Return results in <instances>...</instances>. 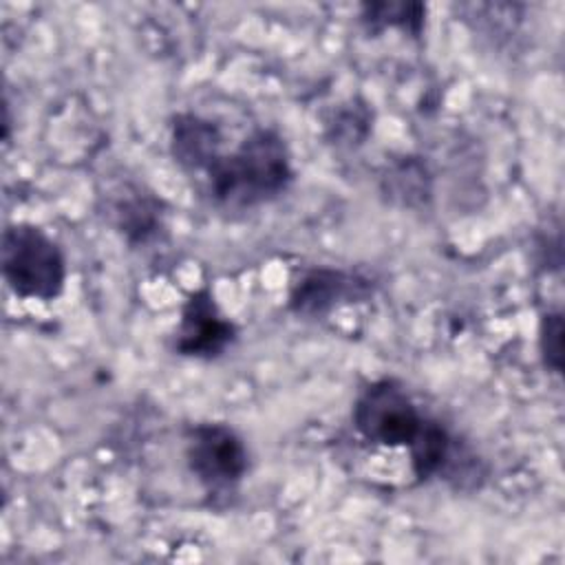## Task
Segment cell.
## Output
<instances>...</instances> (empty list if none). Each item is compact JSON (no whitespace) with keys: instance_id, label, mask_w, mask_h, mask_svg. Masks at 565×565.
Segmentation results:
<instances>
[{"instance_id":"cell-2","label":"cell","mask_w":565,"mask_h":565,"mask_svg":"<svg viewBox=\"0 0 565 565\" xmlns=\"http://www.w3.org/2000/svg\"><path fill=\"white\" fill-rule=\"evenodd\" d=\"M2 274L13 294L49 302L64 289L66 258L44 230L13 223L2 234Z\"/></svg>"},{"instance_id":"cell-6","label":"cell","mask_w":565,"mask_h":565,"mask_svg":"<svg viewBox=\"0 0 565 565\" xmlns=\"http://www.w3.org/2000/svg\"><path fill=\"white\" fill-rule=\"evenodd\" d=\"M373 285L369 278L333 267H313L291 285L289 309L298 316H322L342 302L369 298Z\"/></svg>"},{"instance_id":"cell-3","label":"cell","mask_w":565,"mask_h":565,"mask_svg":"<svg viewBox=\"0 0 565 565\" xmlns=\"http://www.w3.org/2000/svg\"><path fill=\"white\" fill-rule=\"evenodd\" d=\"M351 417L366 441L384 448H411L430 419L417 408L408 391L391 377L364 386L353 402Z\"/></svg>"},{"instance_id":"cell-10","label":"cell","mask_w":565,"mask_h":565,"mask_svg":"<svg viewBox=\"0 0 565 565\" xmlns=\"http://www.w3.org/2000/svg\"><path fill=\"white\" fill-rule=\"evenodd\" d=\"M119 218H121V227L126 232L128 238H137L143 241L148 238L154 227H157V205L154 201L146 199V196H135L128 203H119Z\"/></svg>"},{"instance_id":"cell-1","label":"cell","mask_w":565,"mask_h":565,"mask_svg":"<svg viewBox=\"0 0 565 565\" xmlns=\"http://www.w3.org/2000/svg\"><path fill=\"white\" fill-rule=\"evenodd\" d=\"M201 177L214 203L254 207L282 194L294 170L285 139L271 128H256L232 152L221 150Z\"/></svg>"},{"instance_id":"cell-5","label":"cell","mask_w":565,"mask_h":565,"mask_svg":"<svg viewBox=\"0 0 565 565\" xmlns=\"http://www.w3.org/2000/svg\"><path fill=\"white\" fill-rule=\"evenodd\" d=\"M236 338V327L227 320L207 289L190 294L181 309L174 335V351L185 358H218Z\"/></svg>"},{"instance_id":"cell-4","label":"cell","mask_w":565,"mask_h":565,"mask_svg":"<svg viewBox=\"0 0 565 565\" xmlns=\"http://www.w3.org/2000/svg\"><path fill=\"white\" fill-rule=\"evenodd\" d=\"M185 457L190 472L210 494L234 490L249 463L247 448L238 433L218 422H205L190 428Z\"/></svg>"},{"instance_id":"cell-11","label":"cell","mask_w":565,"mask_h":565,"mask_svg":"<svg viewBox=\"0 0 565 565\" xmlns=\"http://www.w3.org/2000/svg\"><path fill=\"white\" fill-rule=\"evenodd\" d=\"M539 349H541L545 369L561 373V369H563V316L558 311H550L541 318Z\"/></svg>"},{"instance_id":"cell-7","label":"cell","mask_w":565,"mask_h":565,"mask_svg":"<svg viewBox=\"0 0 565 565\" xmlns=\"http://www.w3.org/2000/svg\"><path fill=\"white\" fill-rule=\"evenodd\" d=\"M221 128L201 115L181 113L170 124V152L188 174H201L221 152Z\"/></svg>"},{"instance_id":"cell-12","label":"cell","mask_w":565,"mask_h":565,"mask_svg":"<svg viewBox=\"0 0 565 565\" xmlns=\"http://www.w3.org/2000/svg\"><path fill=\"white\" fill-rule=\"evenodd\" d=\"M349 124H351V115H349V117H344V119H338V124H335V130H342V128H344V130H347V137H344V139H347V141H349ZM355 124H360V126H366V124H369V113H366V110H364V113H362V115H355V117H353V128H358V126H355ZM351 139H355V141H360V137H358V135H355V130H353V135H351Z\"/></svg>"},{"instance_id":"cell-9","label":"cell","mask_w":565,"mask_h":565,"mask_svg":"<svg viewBox=\"0 0 565 565\" xmlns=\"http://www.w3.org/2000/svg\"><path fill=\"white\" fill-rule=\"evenodd\" d=\"M424 15L426 7L419 2H371L362 7V22L373 33L395 26L417 38L424 29Z\"/></svg>"},{"instance_id":"cell-8","label":"cell","mask_w":565,"mask_h":565,"mask_svg":"<svg viewBox=\"0 0 565 565\" xmlns=\"http://www.w3.org/2000/svg\"><path fill=\"white\" fill-rule=\"evenodd\" d=\"M417 481H428L455 463V439L437 419H428L417 441L408 448Z\"/></svg>"}]
</instances>
